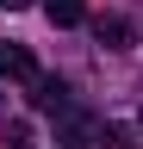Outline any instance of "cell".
I'll list each match as a JSON object with an SVG mask.
<instances>
[{"label":"cell","mask_w":143,"mask_h":149,"mask_svg":"<svg viewBox=\"0 0 143 149\" xmlns=\"http://www.w3.org/2000/svg\"><path fill=\"white\" fill-rule=\"evenodd\" d=\"M93 37H100V50H131V44H137V25H131L124 13H100V19H93Z\"/></svg>","instance_id":"obj_1"},{"label":"cell","mask_w":143,"mask_h":149,"mask_svg":"<svg viewBox=\"0 0 143 149\" xmlns=\"http://www.w3.org/2000/svg\"><path fill=\"white\" fill-rule=\"evenodd\" d=\"M31 106H38V112H56V118H68V112H75V106H68V87L50 81V74H38V81H31Z\"/></svg>","instance_id":"obj_3"},{"label":"cell","mask_w":143,"mask_h":149,"mask_svg":"<svg viewBox=\"0 0 143 149\" xmlns=\"http://www.w3.org/2000/svg\"><path fill=\"white\" fill-rule=\"evenodd\" d=\"M0 6H6V13H19V6H31V0H0Z\"/></svg>","instance_id":"obj_6"},{"label":"cell","mask_w":143,"mask_h":149,"mask_svg":"<svg viewBox=\"0 0 143 149\" xmlns=\"http://www.w3.org/2000/svg\"><path fill=\"white\" fill-rule=\"evenodd\" d=\"M0 149H31V124H25V118L0 124Z\"/></svg>","instance_id":"obj_5"},{"label":"cell","mask_w":143,"mask_h":149,"mask_svg":"<svg viewBox=\"0 0 143 149\" xmlns=\"http://www.w3.org/2000/svg\"><path fill=\"white\" fill-rule=\"evenodd\" d=\"M44 13H50V25H81V19H87L81 0H44Z\"/></svg>","instance_id":"obj_4"},{"label":"cell","mask_w":143,"mask_h":149,"mask_svg":"<svg viewBox=\"0 0 143 149\" xmlns=\"http://www.w3.org/2000/svg\"><path fill=\"white\" fill-rule=\"evenodd\" d=\"M0 81H38V56H31L25 44H0Z\"/></svg>","instance_id":"obj_2"}]
</instances>
